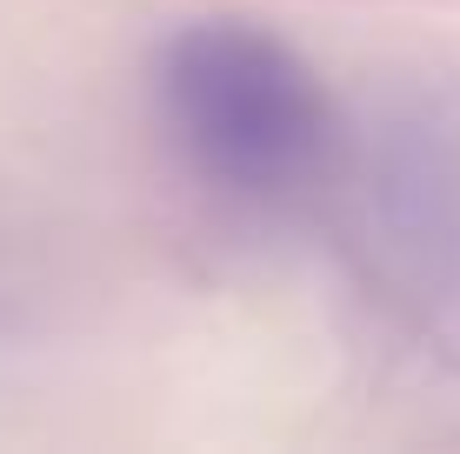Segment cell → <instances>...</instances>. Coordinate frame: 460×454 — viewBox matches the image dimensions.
I'll return each mask as SVG.
<instances>
[{"label":"cell","instance_id":"1","mask_svg":"<svg viewBox=\"0 0 460 454\" xmlns=\"http://www.w3.org/2000/svg\"><path fill=\"white\" fill-rule=\"evenodd\" d=\"M154 114L208 194L241 214H280L341 167L347 120L294 40L261 21H187L154 47Z\"/></svg>","mask_w":460,"mask_h":454},{"label":"cell","instance_id":"2","mask_svg":"<svg viewBox=\"0 0 460 454\" xmlns=\"http://www.w3.org/2000/svg\"><path fill=\"white\" fill-rule=\"evenodd\" d=\"M374 288L460 354V81H401L341 140Z\"/></svg>","mask_w":460,"mask_h":454}]
</instances>
